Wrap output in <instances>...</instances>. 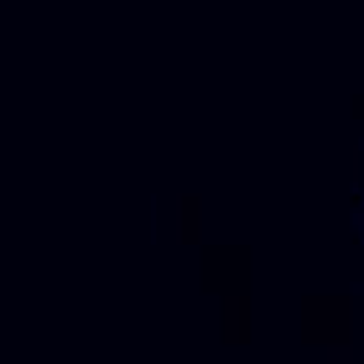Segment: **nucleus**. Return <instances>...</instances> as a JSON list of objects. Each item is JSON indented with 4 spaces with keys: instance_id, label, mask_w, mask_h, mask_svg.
Wrapping results in <instances>:
<instances>
[]
</instances>
